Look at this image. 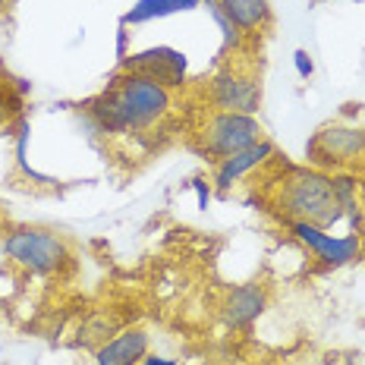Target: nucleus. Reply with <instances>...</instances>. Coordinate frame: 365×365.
Returning <instances> with one entry per match:
<instances>
[{
  "instance_id": "nucleus-11",
  "label": "nucleus",
  "mask_w": 365,
  "mask_h": 365,
  "mask_svg": "<svg viewBox=\"0 0 365 365\" xmlns=\"http://www.w3.org/2000/svg\"><path fill=\"white\" fill-rule=\"evenodd\" d=\"M151 349V337L145 328L129 324L120 334H113L108 344L95 349V365H139Z\"/></svg>"
},
{
  "instance_id": "nucleus-20",
  "label": "nucleus",
  "mask_w": 365,
  "mask_h": 365,
  "mask_svg": "<svg viewBox=\"0 0 365 365\" xmlns=\"http://www.w3.org/2000/svg\"><path fill=\"white\" fill-rule=\"evenodd\" d=\"M139 365H177L173 359H164V356H155V353H148L145 359H142Z\"/></svg>"
},
{
  "instance_id": "nucleus-4",
  "label": "nucleus",
  "mask_w": 365,
  "mask_h": 365,
  "mask_svg": "<svg viewBox=\"0 0 365 365\" xmlns=\"http://www.w3.org/2000/svg\"><path fill=\"white\" fill-rule=\"evenodd\" d=\"M262 139H264V129L258 123V117L215 110L199 126V133H195V148H199L205 158L220 161V158L237 155V151L255 145V142H262Z\"/></svg>"
},
{
  "instance_id": "nucleus-22",
  "label": "nucleus",
  "mask_w": 365,
  "mask_h": 365,
  "mask_svg": "<svg viewBox=\"0 0 365 365\" xmlns=\"http://www.w3.org/2000/svg\"><path fill=\"white\" fill-rule=\"evenodd\" d=\"M312 4H324V0H312Z\"/></svg>"
},
{
  "instance_id": "nucleus-17",
  "label": "nucleus",
  "mask_w": 365,
  "mask_h": 365,
  "mask_svg": "<svg viewBox=\"0 0 365 365\" xmlns=\"http://www.w3.org/2000/svg\"><path fill=\"white\" fill-rule=\"evenodd\" d=\"M293 66H296V76L299 79H312L315 76V60H312L309 51H293Z\"/></svg>"
},
{
  "instance_id": "nucleus-10",
  "label": "nucleus",
  "mask_w": 365,
  "mask_h": 365,
  "mask_svg": "<svg viewBox=\"0 0 365 365\" xmlns=\"http://www.w3.org/2000/svg\"><path fill=\"white\" fill-rule=\"evenodd\" d=\"M264 306H268V293H264L262 284H240L224 296V302H220V318H224L227 328L242 331L258 322Z\"/></svg>"
},
{
  "instance_id": "nucleus-8",
  "label": "nucleus",
  "mask_w": 365,
  "mask_h": 365,
  "mask_svg": "<svg viewBox=\"0 0 365 365\" xmlns=\"http://www.w3.org/2000/svg\"><path fill=\"white\" fill-rule=\"evenodd\" d=\"M123 70L129 73H139V76H148V79L161 82L164 88H182L186 86V73H189V63H186V54L173 48H145V51H135L123 60Z\"/></svg>"
},
{
  "instance_id": "nucleus-6",
  "label": "nucleus",
  "mask_w": 365,
  "mask_h": 365,
  "mask_svg": "<svg viewBox=\"0 0 365 365\" xmlns=\"http://www.w3.org/2000/svg\"><path fill=\"white\" fill-rule=\"evenodd\" d=\"M284 227L290 230V237L296 242H302V246L315 255L318 264H324V268H346V264H353L356 258H362L359 230H349V233L334 237L331 230L306 224V220H290V224H284Z\"/></svg>"
},
{
  "instance_id": "nucleus-19",
  "label": "nucleus",
  "mask_w": 365,
  "mask_h": 365,
  "mask_svg": "<svg viewBox=\"0 0 365 365\" xmlns=\"http://www.w3.org/2000/svg\"><path fill=\"white\" fill-rule=\"evenodd\" d=\"M117 57H120V63L129 57V29L126 26L117 29Z\"/></svg>"
},
{
  "instance_id": "nucleus-13",
  "label": "nucleus",
  "mask_w": 365,
  "mask_h": 365,
  "mask_svg": "<svg viewBox=\"0 0 365 365\" xmlns=\"http://www.w3.org/2000/svg\"><path fill=\"white\" fill-rule=\"evenodd\" d=\"M205 0H135L133 6L123 13L120 26H145V22L155 19H167V16H177V13H189V10H199Z\"/></svg>"
},
{
  "instance_id": "nucleus-7",
  "label": "nucleus",
  "mask_w": 365,
  "mask_h": 365,
  "mask_svg": "<svg viewBox=\"0 0 365 365\" xmlns=\"http://www.w3.org/2000/svg\"><path fill=\"white\" fill-rule=\"evenodd\" d=\"M208 104L224 113H249L255 117L262 108V82L246 66H224L208 82Z\"/></svg>"
},
{
  "instance_id": "nucleus-16",
  "label": "nucleus",
  "mask_w": 365,
  "mask_h": 365,
  "mask_svg": "<svg viewBox=\"0 0 365 365\" xmlns=\"http://www.w3.org/2000/svg\"><path fill=\"white\" fill-rule=\"evenodd\" d=\"M19 104L22 98L16 95V88H13V79H6V76H0V126L10 123L13 117H19Z\"/></svg>"
},
{
  "instance_id": "nucleus-5",
  "label": "nucleus",
  "mask_w": 365,
  "mask_h": 365,
  "mask_svg": "<svg viewBox=\"0 0 365 365\" xmlns=\"http://www.w3.org/2000/svg\"><path fill=\"white\" fill-rule=\"evenodd\" d=\"M309 167L328 170V167H349L365 158V129L349 123L322 126L306 145Z\"/></svg>"
},
{
  "instance_id": "nucleus-14",
  "label": "nucleus",
  "mask_w": 365,
  "mask_h": 365,
  "mask_svg": "<svg viewBox=\"0 0 365 365\" xmlns=\"http://www.w3.org/2000/svg\"><path fill=\"white\" fill-rule=\"evenodd\" d=\"M120 331H123V324H120L117 312H110V309H95L91 315L82 318L79 334H76V344L98 349V346L108 344L113 334H120Z\"/></svg>"
},
{
  "instance_id": "nucleus-9",
  "label": "nucleus",
  "mask_w": 365,
  "mask_h": 365,
  "mask_svg": "<svg viewBox=\"0 0 365 365\" xmlns=\"http://www.w3.org/2000/svg\"><path fill=\"white\" fill-rule=\"evenodd\" d=\"M274 155H277L274 142H271V139H262V142H255V145L237 151V155L215 161V180H211V182H215L217 192H227V189H233L242 177H249V173L262 170V167L268 164Z\"/></svg>"
},
{
  "instance_id": "nucleus-1",
  "label": "nucleus",
  "mask_w": 365,
  "mask_h": 365,
  "mask_svg": "<svg viewBox=\"0 0 365 365\" xmlns=\"http://www.w3.org/2000/svg\"><path fill=\"white\" fill-rule=\"evenodd\" d=\"M82 108H86V117L95 123L98 133L135 135L158 126L173 110V91L164 88L161 82L148 79V76L120 70Z\"/></svg>"
},
{
  "instance_id": "nucleus-23",
  "label": "nucleus",
  "mask_w": 365,
  "mask_h": 365,
  "mask_svg": "<svg viewBox=\"0 0 365 365\" xmlns=\"http://www.w3.org/2000/svg\"><path fill=\"white\" fill-rule=\"evenodd\" d=\"M362 365H365V356H362Z\"/></svg>"
},
{
  "instance_id": "nucleus-18",
  "label": "nucleus",
  "mask_w": 365,
  "mask_h": 365,
  "mask_svg": "<svg viewBox=\"0 0 365 365\" xmlns=\"http://www.w3.org/2000/svg\"><path fill=\"white\" fill-rule=\"evenodd\" d=\"M192 189H195V195H199V208H208V202H211V186H208V180L195 177V180H192Z\"/></svg>"
},
{
  "instance_id": "nucleus-12",
  "label": "nucleus",
  "mask_w": 365,
  "mask_h": 365,
  "mask_svg": "<svg viewBox=\"0 0 365 365\" xmlns=\"http://www.w3.org/2000/svg\"><path fill=\"white\" fill-rule=\"evenodd\" d=\"M217 4L242 35H255L274 22L268 0H217Z\"/></svg>"
},
{
  "instance_id": "nucleus-15",
  "label": "nucleus",
  "mask_w": 365,
  "mask_h": 365,
  "mask_svg": "<svg viewBox=\"0 0 365 365\" xmlns=\"http://www.w3.org/2000/svg\"><path fill=\"white\" fill-rule=\"evenodd\" d=\"M202 6L211 13V19H215L217 29H220V51H224V54H227V51H240V48H242V38H246V35H242L230 19H227V13L220 10L217 0H205Z\"/></svg>"
},
{
  "instance_id": "nucleus-21",
  "label": "nucleus",
  "mask_w": 365,
  "mask_h": 365,
  "mask_svg": "<svg viewBox=\"0 0 365 365\" xmlns=\"http://www.w3.org/2000/svg\"><path fill=\"white\" fill-rule=\"evenodd\" d=\"M6 4H13V0H0V10H6Z\"/></svg>"
},
{
  "instance_id": "nucleus-3",
  "label": "nucleus",
  "mask_w": 365,
  "mask_h": 365,
  "mask_svg": "<svg viewBox=\"0 0 365 365\" xmlns=\"http://www.w3.org/2000/svg\"><path fill=\"white\" fill-rule=\"evenodd\" d=\"M0 249L13 264L32 274H60L73 262L70 242L44 227H16L4 237Z\"/></svg>"
},
{
  "instance_id": "nucleus-2",
  "label": "nucleus",
  "mask_w": 365,
  "mask_h": 365,
  "mask_svg": "<svg viewBox=\"0 0 365 365\" xmlns=\"http://www.w3.org/2000/svg\"><path fill=\"white\" fill-rule=\"evenodd\" d=\"M271 208L277 211L284 224L306 220V224L331 230L334 224L344 220V208L334 192L331 173L318 170V167H287L271 192Z\"/></svg>"
}]
</instances>
